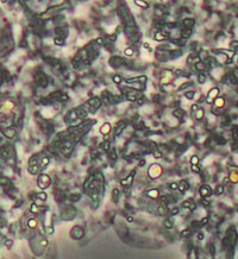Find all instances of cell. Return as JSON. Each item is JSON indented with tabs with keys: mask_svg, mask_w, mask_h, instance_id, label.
Instances as JSON below:
<instances>
[{
	"mask_svg": "<svg viewBox=\"0 0 238 259\" xmlns=\"http://www.w3.org/2000/svg\"><path fill=\"white\" fill-rule=\"evenodd\" d=\"M50 183H51V179H50V177L48 175H45V174L39 175V177L37 179V184H38V187L41 189H47L50 185Z\"/></svg>",
	"mask_w": 238,
	"mask_h": 259,
	"instance_id": "cell-1",
	"label": "cell"
},
{
	"mask_svg": "<svg viewBox=\"0 0 238 259\" xmlns=\"http://www.w3.org/2000/svg\"><path fill=\"white\" fill-rule=\"evenodd\" d=\"M85 235V229L81 226H74L70 231V236L75 240H80Z\"/></svg>",
	"mask_w": 238,
	"mask_h": 259,
	"instance_id": "cell-2",
	"label": "cell"
},
{
	"mask_svg": "<svg viewBox=\"0 0 238 259\" xmlns=\"http://www.w3.org/2000/svg\"><path fill=\"white\" fill-rule=\"evenodd\" d=\"M161 174H162V168L158 164H151V166L148 170V175L151 178H157V177L161 176Z\"/></svg>",
	"mask_w": 238,
	"mask_h": 259,
	"instance_id": "cell-3",
	"label": "cell"
},
{
	"mask_svg": "<svg viewBox=\"0 0 238 259\" xmlns=\"http://www.w3.org/2000/svg\"><path fill=\"white\" fill-rule=\"evenodd\" d=\"M74 214H76V209L74 208V207H72V206H68V207H66V209L63 210V213H62V219L63 220H70V219H73L75 215Z\"/></svg>",
	"mask_w": 238,
	"mask_h": 259,
	"instance_id": "cell-4",
	"label": "cell"
},
{
	"mask_svg": "<svg viewBox=\"0 0 238 259\" xmlns=\"http://www.w3.org/2000/svg\"><path fill=\"white\" fill-rule=\"evenodd\" d=\"M199 194L201 195V197H210L211 194H212V188L208 185V184H202L200 188H199Z\"/></svg>",
	"mask_w": 238,
	"mask_h": 259,
	"instance_id": "cell-5",
	"label": "cell"
},
{
	"mask_svg": "<svg viewBox=\"0 0 238 259\" xmlns=\"http://www.w3.org/2000/svg\"><path fill=\"white\" fill-rule=\"evenodd\" d=\"M1 133L8 139H13L17 136V131L13 127H3L1 128Z\"/></svg>",
	"mask_w": 238,
	"mask_h": 259,
	"instance_id": "cell-6",
	"label": "cell"
},
{
	"mask_svg": "<svg viewBox=\"0 0 238 259\" xmlns=\"http://www.w3.org/2000/svg\"><path fill=\"white\" fill-rule=\"evenodd\" d=\"M218 95H219V89H218V88H212L211 91L208 92V94H207L206 102H207V104H213L214 99L218 98Z\"/></svg>",
	"mask_w": 238,
	"mask_h": 259,
	"instance_id": "cell-7",
	"label": "cell"
},
{
	"mask_svg": "<svg viewBox=\"0 0 238 259\" xmlns=\"http://www.w3.org/2000/svg\"><path fill=\"white\" fill-rule=\"evenodd\" d=\"M87 105L92 108V113H94V112L100 107V105H101V100L99 99V98H93V99H90L89 101H87Z\"/></svg>",
	"mask_w": 238,
	"mask_h": 259,
	"instance_id": "cell-8",
	"label": "cell"
},
{
	"mask_svg": "<svg viewBox=\"0 0 238 259\" xmlns=\"http://www.w3.org/2000/svg\"><path fill=\"white\" fill-rule=\"evenodd\" d=\"M135 174H136V170H132L131 174H130L126 178L121 179V181H120L121 185H123V187H131V185H132V182H133V178H135Z\"/></svg>",
	"mask_w": 238,
	"mask_h": 259,
	"instance_id": "cell-9",
	"label": "cell"
},
{
	"mask_svg": "<svg viewBox=\"0 0 238 259\" xmlns=\"http://www.w3.org/2000/svg\"><path fill=\"white\" fill-rule=\"evenodd\" d=\"M126 127V122L124 121V120H120L118 124H117V128H116V132H115V136L116 137H118L119 134L123 132V130Z\"/></svg>",
	"mask_w": 238,
	"mask_h": 259,
	"instance_id": "cell-10",
	"label": "cell"
},
{
	"mask_svg": "<svg viewBox=\"0 0 238 259\" xmlns=\"http://www.w3.org/2000/svg\"><path fill=\"white\" fill-rule=\"evenodd\" d=\"M189 189V184L188 182L186 181V179H182L181 182H179V185H177V190L180 191V193H185L186 190Z\"/></svg>",
	"mask_w": 238,
	"mask_h": 259,
	"instance_id": "cell-11",
	"label": "cell"
},
{
	"mask_svg": "<svg viewBox=\"0 0 238 259\" xmlns=\"http://www.w3.org/2000/svg\"><path fill=\"white\" fill-rule=\"evenodd\" d=\"M138 98H141V94L137 91H129V93L126 94V99L130 101H136Z\"/></svg>",
	"mask_w": 238,
	"mask_h": 259,
	"instance_id": "cell-12",
	"label": "cell"
},
{
	"mask_svg": "<svg viewBox=\"0 0 238 259\" xmlns=\"http://www.w3.org/2000/svg\"><path fill=\"white\" fill-rule=\"evenodd\" d=\"M195 202L193 201V200H186L185 202H184V207L186 208V209H188V210H194L195 209Z\"/></svg>",
	"mask_w": 238,
	"mask_h": 259,
	"instance_id": "cell-13",
	"label": "cell"
},
{
	"mask_svg": "<svg viewBox=\"0 0 238 259\" xmlns=\"http://www.w3.org/2000/svg\"><path fill=\"white\" fill-rule=\"evenodd\" d=\"M36 81H37L39 85L45 86V85H47V77H45L42 73H38V74L36 75Z\"/></svg>",
	"mask_w": 238,
	"mask_h": 259,
	"instance_id": "cell-14",
	"label": "cell"
},
{
	"mask_svg": "<svg viewBox=\"0 0 238 259\" xmlns=\"http://www.w3.org/2000/svg\"><path fill=\"white\" fill-rule=\"evenodd\" d=\"M110 132H111V125H110L108 122H105L104 125H103V127L100 128V133L104 134V136H107Z\"/></svg>",
	"mask_w": 238,
	"mask_h": 259,
	"instance_id": "cell-15",
	"label": "cell"
},
{
	"mask_svg": "<svg viewBox=\"0 0 238 259\" xmlns=\"http://www.w3.org/2000/svg\"><path fill=\"white\" fill-rule=\"evenodd\" d=\"M119 194H120L119 193V189L115 188V189L112 190V201L115 202V203H118V202H119V197H120Z\"/></svg>",
	"mask_w": 238,
	"mask_h": 259,
	"instance_id": "cell-16",
	"label": "cell"
},
{
	"mask_svg": "<svg viewBox=\"0 0 238 259\" xmlns=\"http://www.w3.org/2000/svg\"><path fill=\"white\" fill-rule=\"evenodd\" d=\"M148 196L150 199H158V196H160V191H158V189H150L148 191Z\"/></svg>",
	"mask_w": 238,
	"mask_h": 259,
	"instance_id": "cell-17",
	"label": "cell"
},
{
	"mask_svg": "<svg viewBox=\"0 0 238 259\" xmlns=\"http://www.w3.org/2000/svg\"><path fill=\"white\" fill-rule=\"evenodd\" d=\"M193 113H194V117H195V119H197V120H201V119L204 118V114H205V112H204V109H202V108H200V107H199L197 111H194V112H193Z\"/></svg>",
	"mask_w": 238,
	"mask_h": 259,
	"instance_id": "cell-18",
	"label": "cell"
},
{
	"mask_svg": "<svg viewBox=\"0 0 238 259\" xmlns=\"http://www.w3.org/2000/svg\"><path fill=\"white\" fill-rule=\"evenodd\" d=\"M157 213L160 214V215H166V214L168 213V206L167 205H160L157 207Z\"/></svg>",
	"mask_w": 238,
	"mask_h": 259,
	"instance_id": "cell-19",
	"label": "cell"
},
{
	"mask_svg": "<svg viewBox=\"0 0 238 259\" xmlns=\"http://www.w3.org/2000/svg\"><path fill=\"white\" fill-rule=\"evenodd\" d=\"M173 115L176 117V118H179V119H181V118H184V115H185V111L181 109V108H176L173 112Z\"/></svg>",
	"mask_w": 238,
	"mask_h": 259,
	"instance_id": "cell-20",
	"label": "cell"
},
{
	"mask_svg": "<svg viewBox=\"0 0 238 259\" xmlns=\"http://www.w3.org/2000/svg\"><path fill=\"white\" fill-rule=\"evenodd\" d=\"M37 225H38V221H37V219H35V218H32V219H30L29 221H28V227L29 228H36L37 227Z\"/></svg>",
	"mask_w": 238,
	"mask_h": 259,
	"instance_id": "cell-21",
	"label": "cell"
},
{
	"mask_svg": "<svg viewBox=\"0 0 238 259\" xmlns=\"http://www.w3.org/2000/svg\"><path fill=\"white\" fill-rule=\"evenodd\" d=\"M213 139H214V142H216L218 145H225L226 144V139L224 137H221V136H214Z\"/></svg>",
	"mask_w": 238,
	"mask_h": 259,
	"instance_id": "cell-22",
	"label": "cell"
},
{
	"mask_svg": "<svg viewBox=\"0 0 238 259\" xmlns=\"http://www.w3.org/2000/svg\"><path fill=\"white\" fill-rule=\"evenodd\" d=\"M224 190H225V185L224 184H218L217 188H216V190H214V194L219 196V195L224 194Z\"/></svg>",
	"mask_w": 238,
	"mask_h": 259,
	"instance_id": "cell-23",
	"label": "cell"
},
{
	"mask_svg": "<svg viewBox=\"0 0 238 259\" xmlns=\"http://www.w3.org/2000/svg\"><path fill=\"white\" fill-rule=\"evenodd\" d=\"M229 179L233 183L238 182V171H231V174L229 176Z\"/></svg>",
	"mask_w": 238,
	"mask_h": 259,
	"instance_id": "cell-24",
	"label": "cell"
},
{
	"mask_svg": "<svg viewBox=\"0 0 238 259\" xmlns=\"http://www.w3.org/2000/svg\"><path fill=\"white\" fill-rule=\"evenodd\" d=\"M11 184V181L6 177V176H0V185H8Z\"/></svg>",
	"mask_w": 238,
	"mask_h": 259,
	"instance_id": "cell-25",
	"label": "cell"
},
{
	"mask_svg": "<svg viewBox=\"0 0 238 259\" xmlns=\"http://www.w3.org/2000/svg\"><path fill=\"white\" fill-rule=\"evenodd\" d=\"M192 235V229L190 228H185L181 231V236H184V238H188V236Z\"/></svg>",
	"mask_w": 238,
	"mask_h": 259,
	"instance_id": "cell-26",
	"label": "cell"
},
{
	"mask_svg": "<svg viewBox=\"0 0 238 259\" xmlns=\"http://www.w3.org/2000/svg\"><path fill=\"white\" fill-rule=\"evenodd\" d=\"M69 199H70L72 202H77L79 200H81V194H77V193L76 194H72Z\"/></svg>",
	"mask_w": 238,
	"mask_h": 259,
	"instance_id": "cell-27",
	"label": "cell"
},
{
	"mask_svg": "<svg viewBox=\"0 0 238 259\" xmlns=\"http://www.w3.org/2000/svg\"><path fill=\"white\" fill-rule=\"evenodd\" d=\"M208 252H210V254L212 256V257H214V254H216V246H214V244H210L208 245Z\"/></svg>",
	"mask_w": 238,
	"mask_h": 259,
	"instance_id": "cell-28",
	"label": "cell"
},
{
	"mask_svg": "<svg viewBox=\"0 0 238 259\" xmlns=\"http://www.w3.org/2000/svg\"><path fill=\"white\" fill-rule=\"evenodd\" d=\"M152 155H154V157H155V158H157V159L162 158V152H161L160 150H157V149H155V150L152 151Z\"/></svg>",
	"mask_w": 238,
	"mask_h": 259,
	"instance_id": "cell-29",
	"label": "cell"
},
{
	"mask_svg": "<svg viewBox=\"0 0 238 259\" xmlns=\"http://www.w3.org/2000/svg\"><path fill=\"white\" fill-rule=\"evenodd\" d=\"M135 3H136V5H138L139 7H143V8L148 7V4H146L145 1H143V0H135Z\"/></svg>",
	"mask_w": 238,
	"mask_h": 259,
	"instance_id": "cell-30",
	"label": "cell"
},
{
	"mask_svg": "<svg viewBox=\"0 0 238 259\" xmlns=\"http://www.w3.org/2000/svg\"><path fill=\"white\" fill-rule=\"evenodd\" d=\"M47 197H48V195L45 194L44 191H42V193H38V194H37V199H38V200L45 201V200H47Z\"/></svg>",
	"mask_w": 238,
	"mask_h": 259,
	"instance_id": "cell-31",
	"label": "cell"
},
{
	"mask_svg": "<svg viewBox=\"0 0 238 259\" xmlns=\"http://www.w3.org/2000/svg\"><path fill=\"white\" fill-rule=\"evenodd\" d=\"M199 161H200V159H199V157L194 155V156H192V158H190V164H192V165L199 164Z\"/></svg>",
	"mask_w": 238,
	"mask_h": 259,
	"instance_id": "cell-32",
	"label": "cell"
},
{
	"mask_svg": "<svg viewBox=\"0 0 238 259\" xmlns=\"http://www.w3.org/2000/svg\"><path fill=\"white\" fill-rule=\"evenodd\" d=\"M164 226H166L167 228H173L174 223H173V221H172L170 219H167V220L164 221Z\"/></svg>",
	"mask_w": 238,
	"mask_h": 259,
	"instance_id": "cell-33",
	"label": "cell"
},
{
	"mask_svg": "<svg viewBox=\"0 0 238 259\" xmlns=\"http://www.w3.org/2000/svg\"><path fill=\"white\" fill-rule=\"evenodd\" d=\"M101 146H103V150H104V151H107V152L110 151V146H111V145H110V142L105 140V142L103 143V145H101Z\"/></svg>",
	"mask_w": 238,
	"mask_h": 259,
	"instance_id": "cell-34",
	"label": "cell"
},
{
	"mask_svg": "<svg viewBox=\"0 0 238 259\" xmlns=\"http://www.w3.org/2000/svg\"><path fill=\"white\" fill-rule=\"evenodd\" d=\"M177 185H179L177 182H172V183L168 184V188L170 189V190H177Z\"/></svg>",
	"mask_w": 238,
	"mask_h": 259,
	"instance_id": "cell-35",
	"label": "cell"
},
{
	"mask_svg": "<svg viewBox=\"0 0 238 259\" xmlns=\"http://www.w3.org/2000/svg\"><path fill=\"white\" fill-rule=\"evenodd\" d=\"M108 152H110V151H108ZM108 157H110V158H111L112 161H116V159H117V153H116V151H115V150H111V152H110V156H108Z\"/></svg>",
	"mask_w": 238,
	"mask_h": 259,
	"instance_id": "cell-36",
	"label": "cell"
},
{
	"mask_svg": "<svg viewBox=\"0 0 238 259\" xmlns=\"http://www.w3.org/2000/svg\"><path fill=\"white\" fill-rule=\"evenodd\" d=\"M192 227L193 228H200V227H202V225H201L200 221H193L192 222Z\"/></svg>",
	"mask_w": 238,
	"mask_h": 259,
	"instance_id": "cell-37",
	"label": "cell"
},
{
	"mask_svg": "<svg viewBox=\"0 0 238 259\" xmlns=\"http://www.w3.org/2000/svg\"><path fill=\"white\" fill-rule=\"evenodd\" d=\"M190 169H192V171H193V172L200 174V168L198 166V164H194V165H192V166H190Z\"/></svg>",
	"mask_w": 238,
	"mask_h": 259,
	"instance_id": "cell-38",
	"label": "cell"
},
{
	"mask_svg": "<svg viewBox=\"0 0 238 259\" xmlns=\"http://www.w3.org/2000/svg\"><path fill=\"white\" fill-rule=\"evenodd\" d=\"M184 23H185V25H186V26H192V25L194 24V20H193V19H186V20L184 21Z\"/></svg>",
	"mask_w": 238,
	"mask_h": 259,
	"instance_id": "cell-39",
	"label": "cell"
},
{
	"mask_svg": "<svg viewBox=\"0 0 238 259\" xmlns=\"http://www.w3.org/2000/svg\"><path fill=\"white\" fill-rule=\"evenodd\" d=\"M198 78H199V82H200V83H205V82H206V76L204 75V74H200Z\"/></svg>",
	"mask_w": 238,
	"mask_h": 259,
	"instance_id": "cell-40",
	"label": "cell"
},
{
	"mask_svg": "<svg viewBox=\"0 0 238 259\" xmlns=\"http://www.w3.org/2000/svg\"><path fill=\"white\" fill-rule=\"evenodd\" d=\"M4 244H5V246L7 247V249H10V247H11V246H12V245H13V241H12V240H11V239H6Z\"/></svg>",
	"mask_w": 238,
	"mask_h": 259,
	"instance_id": "cell-41",
	"label": "cell"
},
{
	"mask_svg": "<svg viewBox=\"0 0 238 259\" xmlns=\"http://www.w3.org/2000/svg\"><path fill=\"white\" fill-rule=\"evenodd\" d=\"M30 210H31L32 213H38V205H37V203H36V205H32L31 208H30Z\"/></svg>",
	"mask_w": 238,
	"mask_h": 259,
	"instance_id": "cell-42",
	"label": "cell"
},
{
	"mask_svg": "<svg viewBox=\"0 0 238 259\" xmlns=\"http://www.w3.org/2000/svg\"><path fill=\"white\" fill-rule=\"evenodd\" d=\"M185 96H186L187 99L192 100V99L194 98V92H188V93H186V94H185Z\"/></svg>",
	"mask_w": 238,
	"mask_h": 259,
	"instance_id": "cell-43",
	"label": "cell"
},
{
	"mask_svg": "<svg viewBox=\"0 0 238 259\" xmlns=\"http://www.w3.org/2000/svg\"><path fill=\"white\" fill-rule=\"evenodd\" d=\"M182 36H184L185 38L189 37V36H190V30H189V29H188V30H185V31H184V33H182Z\"/></svg>",
	"mask_w": 238,
	"mask_h": 259,
	"instance_id": "cell-44",
	"label": "cell"
},
{
	"mask_svg": "<svg viewBox=\"0 0 238 259\" xmlns=\"http://www.w3.org/2000/svg\"><path fill=\"white\" fill-rule=\"evenodd\" d=\"M201 205H202L204 207H208V206H210V202H208L207 200H205V199H202V200H201Z\"/></svg>",
	"mask_w": 238,
	"mask_h": 259,
	"instance_id": "cell-45",
	"label": "cell"
},
{
	"mask_svg": "<svg viewBox=\"0 0 238 259\" xmlns=\"http://www.w3.org/2000/svg\"><path fill=\"white\" fill-rule=\"evenodd\" d=\"M45 231H47L48 234H51V233H54V227H52V226H50V227H45Z\"/></svg>",
	"mask_w": 238,
	"mask_h": 259,
	"instance_id": "cell-46",
	"label": "cell"
},
{
	"mask_svg": "<svg viewBox=\"0 0 238 259\" xmlns=\"http://www.w3.org/2000/svg\"><path fill=\"white\" fill-rule=\"evenodd\" d=\"M113 81H115L116 83H120L121 82V77L120 76H115V77H113Z\"/></svg>",
	"mask_w": 238,
	"mask_h": 259,
	"instance_id": "cell-47",
	"label": "cell"
},
{
	"mask_svg": "<svg viewBox=\"0 0 238 259\" xmlns=\"http://www.w3.org/2000/svg\"><path fill=\"white\" fill-rule=\"evenodd\" d=\"M155 38H156L157 41H162V39H163L164 37H163V36L161 35V33H156V35H155Z\"/></svg>",
	"mask_w": 238,
	"mask_h": 259,
	"instance_id": "cell-48",
	"label": "cell"
},
{
	"mask_svg": "<svg viewBox=\"0 0 238 259\" xmlns=\"http://www.w3.org/2000/svg\"><path fill=\"white\" fill-rule=\"evenodd\" d=\"M170 214L172 215H176V214H179V208H174L170 210Z\"/></svg>",
	"mask_w": 238,
	"mask_h": 259,
	"instance_id": "cell-49",
	"label": "cell"
},
{
	"mask_svg": "<svg viewBox=\"0 0 238 259\" xmlns=\"http://www.w3.org/2000/svg\"><path fill=\"white\" fill-rule=\"evenodd\" d=\"M125 54H126V55H128V56H131V55H132V54H133V50H132V49H130V48H129V49H126V50H125Z\"/></svg>",
	"mask_w": 238,
	"mask_h": 259,
	"instance_id": "cell-50",
	"label": "cell"
},
{
	"mask_svg": "<svg viewBox=\"0 0 238 259\" xmlns=\"http://www.w3.org/2000/svg\"><path fill=\"white\" fill-rule=\"evenodd\" d=\"M41 245H42V246H47V245H48V240H47V239H42V240H41Z\"/></svg>",
	"mask_w": 238,
	"mask_h": 259,
	"instance_id": "cell-51",
	"label": "cell"
},
{
	"mask_svg": "<svg viewBox=\"0 0 238 259\" xmlns=\"http://www.w3.org/2000/svg\"><path fill=\"white\" fill-rule=\"evenodd\" d=\"M55 43L57 44V45H62V44H63V41H61V39H57V38H56V39H55Z\"/></svg>",
	"mask_w": 238,
	"mask_h": 259,
	"instance_id": "cell-52",
	"label": "cell"
},
{
	"mask_svg": "<svg viewBox=\"0 0 238 259\" xmlns=\"http://www.w3.org/2000/svg\"><path fill=\"white\" fill-rule=\"evenodd\" d=\"M126 221H128V222H133V218L130 216V215H128V216H126Z\"/></svg>",
	"mask_w": 238,
	"mask_h": 259,
	"instance_id": "cell-53",
	"label": "cell"
},
{
	"mask_svg": "<svg viewBox=\"0 0 238 259\" xmlns=\"http://www.w3.org/2000/svg\"><path fill=\"white\" fill-rule=\"evenodd\" d=\"M138 165L142 168V166H144L145 165V161L144 159H142V161H139V163H138Z\"/></svg>",
	"mask_w": 238,
	"mask_h": 259,
	"instance_id": "cell-54",
	"label": "cell"
},
{
	"mask_svg": "<svg viewBox=\"0 0 238 259\" xmlns=\"http://www.w3.org/2000/svg\"><path fill=\"white\" fill-rule=\"evenodd\" d=\"M204 239V234L202 233H199L198 234V240H202Z\"/></svg>",
	"mask_w": 238,
	"mask_h": 259,
	"instance_id": "cell-55",
	"label": "cell"
},
{
	"mask_svg": "<svg viewBox=\"0 0 238 259\" xmlns=\"http://www.w3.org/2000/svg\"><path fill=\"white\" fill-rule=\"evenodd\" d=\"M198 108H199V105H193V106H192V111H193V112L197 111Z\"/></svg>",
	"mask_w": 238,
	"mask_h": 259,
	"instance_id": "cell-56",
	"label": "cell"
}]
</instances>
